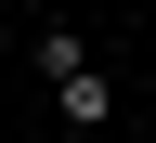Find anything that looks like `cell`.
<instances>
[{"instance_id":"obj_1","label":"cell","mask_w":156,"mask_h":143,"mask_svg":"<svg viewBox=\"0 0 156 143\" xmlns=\"http://www.w3.org/2000/svg\"><path fill=\"white\" fill-rule=\"evenodd\" d=\"M104 104H117L104 78H65V91H52V117H65V130H104Z\"/></svg>"},{"instance_id":"obj_2","label":"cell","mask_w":156,"mask_h":143,"mask_svg":"<svg viewBox=\"0 0 156 143\" xmlns=\"http://www.w3.org/2000/svg\"><path fill=\"white\" fill-rule=\"evenodd\" d=\"M39 78L65 91V78H91V52H78V26H39Z\"/></svg>"}]
</instances>
